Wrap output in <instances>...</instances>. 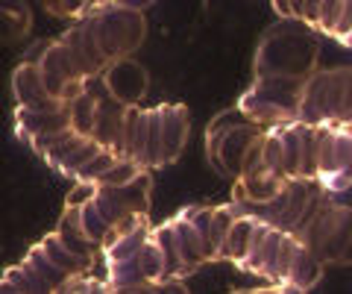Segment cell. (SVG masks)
Instances as JSON below:
<instances>
[{"mask_svg":"<svg viewBox=\"0 0 352 294\" xmlns=\"http://www.w3.org/2000/svg\"><path fill=\"white\" fill-rule=\"evenodd\" d=\"M323 262L308 250L300 238H291V250H288V265H285V277L279 291H311L317 282L323 280Z\"/></svg>","mask_w":352,"mask_h":294,"instance_id":"9a60e30c","label":"cell"},{"mask_svg":"<svg viewBox=\"0 0 352 294\" xmlns=\"http://www.w3.org/2000/svg\"><path fill=\"white\" fill-rule=\"evenodd\" d=\"M317 154H320V127L302 124V133H300V177L302 180H317Z\"/></svg>","mask_w":352,"mask_h":294,"instance_id":"f546056e","label":"cell"},{"mask_svg":"<svg viewBox=\"0 0 352 294\" xmlns=\"http://www.w3.org/2000/svg\"><path fill=\"white\" fill-rule=\"evenodd\" d=\"M296 121L338 124L352 121V65L344 68H314L302 80Z\"/></svg>","mask_w":352,"mask_h":294,"instance_id":"3957f363","label":"cell"},{"mask_svg":"<svg viewBox=\"0 0 352 294\" xmlns=\"http://www.w3.org/2000/svg\"><path fill=\"white\" fill-rule=\"evenodd\" d=\"M323 194H326V189L317 180L296 177V180L285 182L282 191L273 194L270 200H264V203H235V206L241 212L258 218V221H267V224L279 227V230H285V233H294L296 224L302 221V218L308 215V209H311Z\"/></svg>","mask_w":352,"mask_h":294,"instance_id":"52a82bcc","label":"cell"},{"mask_svg":"<svg viewBox=\"0 0 352 294\" xmlns=\"http://www.w3.org/2000/svg\"><path fill=\"white\" fill-rule=\"evenodd\" d=\"M76 21H82L88 27V32H91L97 41V48H100V53L106 56V62H115L120 56H132L147 39L144 12L109 3V0L100 6H94L91 12H85Z\"/></svg>","mask_w":352,"mask_h":294,"instance_id":"5b68a950","label":"cell"},{"mask_svg":"<svg viewBox=\"0 0 352 294\" xmlns=\"http://www.w3.org/2000/svg\"><path fill=\"white\" fill-rule=\"evenodd\" d=\"M15 291V294H44V286L36 280V274L21 262L15 268H6L3 277H0V294Z\"/></svg>","mask_w":352,"mask_h":294,"instance_id":"d6a6232c","label":"cell"},{"mask_svg":"<svg viewBox=\"0 0 352 294\" xmlns=\"http://www.w3.org/2000/svg\"><path fill=\"white\" fill-rule=\"evenodd\" d=\"M144 171L138 165V162L132 159H115L112 165H109L100 177H97V186H124V182H129L132 177H138V174Z\"/></svg>","mask_w":352,"mask_h":294,"instance_id":"836d02e7","label":"cell"},{"mask_svg":"<svg viewBox=\"0 0 352 294\" xmlns=\"http://www.w3.org/2000/svg\"><path fill=\"white\" fill-rule=\"evenodd\" d=\"M62 294H82V291H109V282L106 280H94L88 277V271H82V274H74L62 282Z\"/></svg>","mask_w":352,"mask_h":294,"instance_id":"d590c367","label":"cell"},{"mask_svg":"<svg viewBox=\"0 0 352 294\" xmlns=\"http://www.w3.org/2000/svg\"><path fill=\"white\" fill-rule=\"evenodd\" d=\"M32 27V12L24 0H0V45L21 41Z\"/></svg>","mask_w":352,"mask_h":294,"instance_id":"44dd1931","label":"cell"},{"mask_svg":"<svg viewBox=\"0 0 352 294\" xmlns=\"http://www.w3.org/2000/svg\"><path fill=\"white\" fill-rule=\"evenodd\" d=\"M85 3H88V12H91V9H94V6H100L103 0H85Z\"/></svg>","mask_w":352,"mask_h":294,"instance_id":"ab89813d","label":"cell"},{"mask_svg":"<svg viewBox=\"0 0 352 294\" xmlns=\"http://www.w3.org/2000/svg\"><path fill=\"white\" fill-rule=\"evenodd\" d=\"M62 45L68 48L71 53V59L76 65V71H80V77H91V74H100L106 68V56L100 53V48H97V41L94 36L88 32V27L82 24V21H76V24L71 30H65V36H62Z\"/></svg>","mask_w":352,"mask_h":294,"instance_id":"ac0fdd59","label":"cell"},{"mask_svg":"<svg viewBox=\"0 0 352 294\" xmlns=\"http://www.w3.org/2000/svg\"><path fill=\"white\" fill-rule=\"evenodd\" d=\"M282 238H285V230H279V227H273L267 221H258L256 218L247 256L238 262V268L244 271V274L264 280L273 291H276V262H279Z\"/></svg>","mask_w":352,"mask_h":294,"instance_id":"8fae6325","label":"cell"},{"mask_svg":"<svg viewBox=\"0 0 352 294\" xmlns=\"http://www.w3.org/2000/svg\"><path fill=\"white\" fill-rule=\"evenodd\" d=\"M56 235L62 238V244L68 247L76 259H80L82 268H85V271H91V265H94V253H100V250H97L91 242H88V238H85L80 230H76V227H71L68 221H62V218H59Z\"/></svg>","mask_w":352,"mask_h":294,"instance_id":"4dcf8cb0","label":"cell"},{"mask_svg":"<svg viewBox=\"0 0 352 294\" xmlns=\"http://www.w3.org/2000/svg\"><path fill=\"white\" fill-rule=\"evenodd\" d=\"M94 112H97V97L80 92L68 101V115H71V129L80 136H91V127H94Z\"/></svg>","mask_w":352,"mask_h":294,"instance_id":"1f68e13d","label":"cell"},{"mask_svg":"<svg viewBox=\"0 0 352 294\" xmlns=\"http://www.w3.org/2000/svg\"><path fill=\"white\" fill-rule=\"evenodd\" d=\"M162 165H170L182 156L191 136V115L182 103H162Z\"/></svg>","mask_w":352,"mask_h":294,"instance_id":"2e32d148","label":"cell"},{"mask_svg":"<svg viewBox=\"0 0 352 294\" xmlns=\"http://www.w3.org/2000/svg\"><path fill=\"white\" fill-rule=\"evenodd\" d=\"M252 227H256V218L238 209L232 227H229V235H226V244H223V256H220V262L226 259V262L238 265L241 259L247 256V247H250V238H252Z\"/></svg>","mask_w":352,"mask_h":294,"instance_id":"d4e9b609","label":"cell"},{"mask_svg":"<svg viewBox=\"0 0 352 294\" xmlns=\"http://www.w3.org/2000/svg\"><path fill=\"white\" fill-rule=\"evenodd\" d=\"M124 115H126V106L118 103L115 97H103V101H97L91 138L100 147L112 150L118 159H124Z\"/></svg>","mask_w":352,"mask_h":294,"instance_id":"e0dca14e","label":"cell"},{"mask_svg":"<svg viewBox=\"0 0 352 294\" xmlns=\"http://www.w3.org/2000/svg\"><path fill=\"white\" fill-rule=\"evenodd\" d=\"M317 127H320L317 182L326 189V194L352 189V121Z\"/></svg>","mask_w":352,"mask_h":294,"instance_id":"ba28073f","label":"cell"},{"mask_svg":"<svg viewBox=\"0 0 352 294\" xmlns=\"http://www.w3.org/2000/svg\"><path fill=\"white\" fill-rule=\"evenodd\" d=\"M38 247H41V253L47 256L50 262L56 265L59 271H65V274H68V277H74V274H82V271H85V268H82V262H80V259H76V256L71 253V250L62 244V238L56 235V230L44 235L41 242H38Z\"/></svg>","mask_w":352,"mask_h":294,"instance_id":"f1b7e54d","label":"cell"},{"mask_svg":"<svg viewBox=\"0 0 352 294\" xmlns=\"http://www.w3.org/2000/svg\"><path fill=\"white\" fill-rule=\"evenodd\" d=\"M24 265L32 271V274H36V280L44 286V294H47V291H59V288H62V282L68 280V274H65V271H59L47 256L41 253V247H38V244H32V247L27 250Z\"/></svg>","mask_w":352,"mask_h":294,"instance_id":"484cf974","label":"cell"},{"mask_svg":"<svg viewBox=\"0 0 352 294\" xmlns=\"http://www.w3.org/2000/svg\"><path fill=\"white\" fill-rule=\"evenodd\" d=\"M329 39H335L344 48H352V0H340V12H338L332 32H329Z\"/></svg>","mask_w":352,"mask_h":294,"instance_id":"e575fe53","label":"cell"},{"mask_svg":"<svg viewBox=\"0 0 352 294\" xmlns=\"http://www.w3.org/2000/svg\"><path fill=\"white\" fill-rule=\"evenodd\" d=\"M323 265H352V206L320 198L291 233Z\"/></svg>","mask_w":352,"mask_h":294,"instance_id":"7a4b0ae2","label":"cell"},{"mask_svg":"<svg viewBox=\"0 0 352 294\" xmlns=\"http://www.w3.org/2000/svg\"><path fill=\"white\" fill-rule=\"evenodd\" d=\"M109 3H118V6H126V9H138V12H144V9L153 6L156 0H109Z\"/></svg>","mask_w":352,"mask_h":294,"instance_id":"f35d334b","label":"cell"},{"mask_svg":"<svg viewBox=\"0 0 352 294\" xmlns=\"http://www.w3.org/2000/svg\"><path fill=\"white\" fill-rule=\"evenodd\" d=\"M71 127V115H68V103H56L47 109H30V106H15L12 112V129L21 141L47 136V133H59V129Z\"/></svg>","mask_w":352,"mask_h":294,"instance_id":"5bb4252c","label":"cell"},{"mask_svg":"<svg viewBox=\"0 0 352 294\" xmlns=\"http://www.w3.org/2000/svg\"><path fill=\"white\" fill-rule=\"evenodd\" d=\"M94 194H97V182L76 180V186L68 191V198H65V206H82L88 200H94Z\"/></svg>","mask_w":352,"mask_h":294,"instance_id":"8d00e7d4","label":"cell"},{"mask_svg":"<svg viewBox=\"0 0 352 294\" xmlns=\"http://www.w3.org/2000/svg\"><path fill=\"white\" fill-rule=\"evenodd\" d=\"M320 59V32L302 18H279L261 32L252 71L256 77L305 80Z\"/></svg>","mask_w":352,"mask_h":294,"instance_id":"6da1fadb","label":"cell"},{"mask_svg":"<svg viewBox=\"0 0 352 294\" xmlns=\"http://www.w3.org/2000/svg\"><path fill=\"white\" fill-rule=\"evenodd\" d=\"M12 97H15V106H30V109H47V106H56L59 101H53L44 89V80H41V68L38 62H27L21 59V65L12 71Z\"/></svg>","mask_w":352,"mask_h":294,"instance_id":"d6986e66","label":"cell"},{"mask_svg":"<svg viewBox=\"0 0 352 294\" xmlns=\"http://www.w3.org/2000/svg\"><path fill=\"white\" fill-rule=\"evenodd\" d=\"M38 68H41L44 89H47L53 101L68 103L82 92V77H80V71H76L68 48L62 45V39H50L44 56L38 59Z\"/></svg>","mask_w":352,"mask_h":294,"instance_id":"7c38bea8","label":"cell"},{"mask_svg":"<svg viewBox=\"0 0 352 294\" xmlns=\"http://www.w3.org/2000/svg\"><path fill=\"white\" fill-rule=\"evenodd\" d=\"M302 80L294 77H256L250 89L241 94L238 109L258 127H276L296 121Z\"/></svg>","mask_w":352,"mask_h":294,"instance_id":"8992f818","label":"cell"},{"mask_svg":"<svg viewBox=\"0 0 352 294\" xmlns=\"http://www.w3.org/2000/svg\"><path fill=\"white\" fill-rule=\"evenodd\" d=\"M138 268H141V277L150 282L153 291L164 282V256H162V247L156 244L153 233L144 238V244H141V250H138Z\"/></svg>","mask_w":352,"mask_h":294,"instance_id":"83f0119b","label":"cell"},{"mask_svg":"<svg viewBox=\"0 0 352 294\" xmlns=\"http://www.w3.org/2000/svg\"><path fill=\"white\" fill-rule=\"evenodd\" d=\"M238 215V206L229 200L226 206H212V224H208V242H212V262H220L223 256V244L229 235V227H232Z\"/></svg>","mask_w":352,"mask_h":294,"instance_id":"4316f807","label":"cell"},{"mask_svg":"<svg viewBox=\"0 0 352 294\" xmlns=\"http://www.w3.org/2000/svg\"><path fill=\"white\" fill-rule=\"evenodd\" d=\"M261 133H264V127L250 121L238 106L214 115L206 127L208 165H212L220 177L235 180L238 171H241V162H244V156H247V150L261 138Z\"/></svg>","mask_w":352,"mask_h":294,"instance_id":"277c9868","label":"cell"},{"mask_svg":"<svg viewBox=\"0 0 352 294\" xmlns=\"http://www.w3.org/2000/svg\"><path fill=\"white\" fill-rule=\"evenodd\" d=\"M47 45H50V39H44V41H38V45H32V48L24 53V59H27V62H38V59L44 56V50H47Z\"/></svg>","mask_w":352,"mask_h":294,"instance_id":"74e56055","label":"cell"},{"mask_svg":"<svg viewBox=\"0 0 352 294\" xmlns=\"http://www.w3.org/2000/svg\"><path fill=\"white\" fill-rule=\"evenodd\" d=\"M153 198V171H141L124 186H97L94 194V209L103 215V221L112 227L135 212H150Z\"/></svg>","mask_w":352,"mask_h":294,"instance_id":"9c48e42d","label":"cell"},{"mask_svg":"<svg viewBox=\"0 0 352 294\" xmlns=\"http://www.w3.org/2000/svg\"><path fill=\"white\" fill-rule=\"evenodd\" d=\"M138 165L144 171L162 168V112H159V106L144 109V147H141Z\"/></svg>","mask_w":352,"mask_h":294,"instance_id":"603a6c76","label":"cell"},{"mask_svg":"<svg viewBox=\"0 0 352 294\" xmlns=\"http://www.w3.org/2000/svg\"><path fill=\"white\" fill-rule=\"evenodd\" d=\"M173 224V235H176V247H179V256H182V265L188 274H194L200 265L212 262V253H208L206 242L200 238V233L194 230V224L188 221V215L185 212H176L170 218Z\"/></svg>","mask_w":352,"mask_h":294,"instance_id":"ffe728a7","label":"cell"},{"mask_svg":"<svg viewBox=\"0 0 352 294\" xmlns=\"http://www.w3.org/2000/svg\"><path fill=\"white\" fill-rule=\"evenodd\" d=\"M103 3H106V0H103Z\"/></svg>","mask_w":352,"mask_h":294,"instance_id":"60d3db41","label":"cell"},{"mask_svg":"<svg viewBox=\"0 0 352 294\" xmlns=\"http://www.w3.org/2000/svg\"><path fill=\"white\" fill-rule=\"evenodd\" d=\"M276 133H279L282 174L288 180H296V177H300V133H302V124L300 121L276 124Z\"/></svg>","mask_w":352,"mask_h":294,"instance_id":"cb8c5ba5","label":"cell"},{"mask_svg":"<svg viewBox=\"0 0 352 294\" xmlns=\"http://www.w3.org/2000/svg\"><path fill=\"white\" fill-rule=\"evenodd\" d=\"M100 77L109 89V97H115V101L124 103V106H138L147 97V89H150L147 68L132 56H120L115 62H109L100 71Z\"/></svg>","mask_w":352,"mask_h":294,"instance_id":"4fadbf2b","label":"cell"},{"mask_svg":"<svg viewBox=\"0 0 352 294\" xmlns=\"http://www.w3.org/2000/svg\"><path fill=\"white\" fill-rule=\"evenodd\" d=\"M285 182L288 180L279 177V174H273L261 162V150H258V141H256V145L247 150L238 177L232 182V203H264V200H270L273 194H279Z\"/></svg>","mask_w":352,"mask_h":294,"instance_id":"30bf717a","label":"cell"},{"mask_svg":"<svg viewBox=\"0 0 352 294\" xmlns=\"http://www.w3.org/2000/svg\"><path fill=\"white\" fill-rule=\"evenodd\" d=\"M153 238H156V244L162 247V256H164V282H173V280H182L188 277V271L182 265V256H179V247H176V235H173V224L170 218L159 227H150ZM162 282V286H164Z\"/></svg>","mask_w":352,"mask_h":294,"instance_id":"7402d4cb","label":"cell"}]
</instances>
